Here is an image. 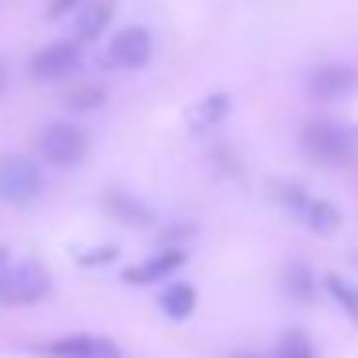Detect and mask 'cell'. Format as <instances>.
<instances>
[{
  "instance_id": "cell-1",
  "label": "cell",
  "mask_w": 358,
  "mask_h": 358,
  "mask_svg": "<svg viewBox=\"0 0 358 358\" xmlns=\"http://www.w3.org/2000/svg\"><path fill=\"white\" fill-rule=\"evenodd\" d=\"M50 289V273L39 262H4L0 266V301L4 304H35Z\"/></svg>"
},
{
  "instance_id": "cell-2",
  "label": "cell",
  "mask_w": 358,
  "mask_h": 358,
  "mask_svg": "<svg viewBox=\"0 0 358 358\" xmlns=\"http://www.w3.org/2000/svg\"><path fill=\"white\" fill-rule=\"evenodd\" d=\"M43 193V170L31 158L0 155V201L8 204H31Z\"/></svg>"
},
{
  "instance_id": "cell-3",
  "label": "cell",
  "mask_w": 358,
  "mask_h": 358,
  "mask_svg": "<svg viewBox=\"0 0 358 358\" xmlns=\"http://www.w3.org/2000/svg\"><path fill=\"white\" fill-rule=\"evenodd\" d=\"M39 155L47 158L58 170H70V166H81L89 155V135L73 124H47L39 135Z\"/></svg>"
},
{
  "instance_id": "cell-4",
  "label": "cell",
  "mask_w": 358,
  "mask_h": 358,
  "mask_svg": "<svg viewBox=\"0 0 358 358\" xmlns=\"http://www.w3.org/2000/svg\"><path fill=\"white\" fill-rule=\"evenodd\" d=\"M301 150L308 158H316L320 166H347L355 147H350V135L335 124H308L301 127Z\"/></svg>"
},
{
  "instance_id": "cell-5",
  "label": "cell",
  "mask_w": 358,
  "mask_h": 358,
  "mask_svg": "<svg viewBox=\"0 0 358 358\" xmlns=\"http://www.w3.org/2000/svg\"><path fill=\"white\" fill-rule=\"evenodd\" d=\"M278 196H281V204H285V208H293L296 216L304 220V227H308V231H316V235L339 231V220L343 216H339V208H335V204L308 196L301 185H278Z\"/></svg>"
},
{
  "instance_id": "cell-6",
  "label": "cell",
  "mask_w": 358,
  "mask_h": 358,
  "mask_svg": "<svg viewBox=\"0 0 358 358\" xmlns=\"http://www.w3.org/2000/svg\"><path fill=\"white\" fill-rule=\"evenodd\" d=\"M78 66H81V43L66 39V43H50L39 55H31L27 70H31L35 81H58V78H70Z\"/></svg>"
},
{
  "instance_id": "cell-7",
  "label": "cell",
  "mask_w": 358,
  "mask_h": 358,
  "mask_svg": "<svg viewBox=\"0 0 358 358\" xmlns=\"http://www.w3.org/2000/svg\"><path fill=\"white\" fill-rule=\"evenodd\" d=\"M150 50H155V43H150L147 27H124L108 43V66H116V70H139V66L150 62Z\"/></svg>"
},
{
  "instance_id": "cell-8",
  "label": "cell",
  "mask_w": 358,
  "mask_h": 358,
  "mask_svg": "<svg viewBox=\"0 0 358 358\" xmlns=\"http://www.w3.org/2000/svg\"><path fill=\"white\" fill-rule=\"evenodd\" d=\"M50 358H120V347L101 335H66L47 347Z\"/></svg>"
},
{
  "instance_id": "cell-9",
  "label": "cell",
  "mask_w": 358,
  "mask_h": 358,
  "mask_svg": "<svg viewBox=\"0 0 358 358\" xmlns=\"http://www.w3.org/2000/svg\"><path fill=\"white\" fill-rule=\"evenodd\" d=\"M181 266H185V250H162V255L124 270V281L127 285H155V281H166L173 270H181Z\"/></svg>"
},
{
  "instance_id": "cell-10",
  "label": "cell",
  "mask_w": 358,
  "mask_h": 358,
  "mask_svg": "<svg viewBox=\"0 0 358 358\" xmlns=\"http://www.w3.org/2000/svg\"><path fill=\"white\" fill-rule=\"evenodd\" d=\"M355 70L350 66H316L308 73V93L320 96V101H335V96L350 93L355 89Z\"/></svg>"
},
{
  "instance_id": "cell-11",
  "label": "cell",
  "mask_w": 358,
  "mask_h": 358,
  "mask_svg": "<svg viewBox=\"0 0 358 358\" xmlns=\"http://www.w3.org/2000/svg\"><path fill=\"white\" fill-rule=\"evenodd\" d=\"M193 308H196V289L193 285H185V281H173V285H166V293H162V312L170 320H185V316H193Z\"/></svg>"
},
{
  "instance_id": "cell-12",
  "label": "cell",
  "mask_w": 358,
  "mask_h": 358,
  "mask_svg": "<svg viewBox=\"0 0 358 358\" xmlns=\"http://www.w3.org/2000/svg\"><path fill=\"white\" fill-rule=\"evenodd\" d=\"M112 0H101V4H93V8H85V16L78 20V43H93L104 35V27L112 24Z\"/></svg>"
},
{
  "instance_id": "cell-13",
  "label": "cell",
  "mask_w": 358,
  "mask_h": 358,
  "mask_svg": "<svg viewBox=\"0 0 358 358\" xmlns=\"http://www.w3.org/2000/svg\"><path fill=\"white\" fill-rule=\"evenodd\" d=\"M327 293L335 296V304H339L343 312H347L350 320L358 324V285H350L347 278H339V273H331V278H324Z\"/></svg>"
},
{
  "instance_id": "cell-14",
  "label": "cell",
  "mask_w": 358,
  "mask_h": 358,
  "mask_svg": "<svg viewBox=\"0 0 358 358\" xmlns=\"http://www.w3.org/2000/svg\"><path fill=\"white\" fill-rule=\"evenodd\" d=\"M104 85H96V81H89V85H78V89H70V96H66V108H73V112H93V108H101L104 104Z\"/></svg>"
},
{
  "instance_id": "cell-15",
  "label": "cell",
  "mask_w": 358,
  "mask_h": 358,
  "mask_svg": "<svg viewBox=\"0 0 358 358\" xmlns=\"http://www.w3.org/2000/svg\"><path fill=\"white\" fill-rule=\"evenodd\" d=\"M285 289H289V296H296V301H312V296H316V285H312L308 266H301V262L289 266L285 270Z\"/></svg>"
},
{
  "instance_id": "cell-16",
  "label": "cell",
  "mask_w": 358,
  "mask_h": 358,
  "mask_svg": "<svg viewBox=\"0 0 358 358\" xmlns=\"http://www.w3.org/2000/svg\"><path fill=\"white\" fill-rule=\"evenodd\" d=\"M278 358H312V343H308V335L304 331H285L281 335V343H278Z\"/></svg>"
},
{
  "instance_id": "cell-17",
  "label": "cell",
  "mask_w": 358,
  "mask_h": 358,
  "mask_svg": "<svg viewBox=\"0 0 358 358\" xmlns=\"http://www.w3.org/2000/svg\"><path fill=\"white\" fill-rule=\"evenodd\" d=\"M224 116H227V96L216 93V96H208V101H204L201 108L193 112V124H196V127H208V124H220Z\"/></svg>"
},
{
  "instance_id": "cell-18",
  "label": "cell",
  "mask_w": 358,
  "mask_h": 358,
  "mask_svg": "<svg viewBox=\"0 0 358 358\" xmlns=\"http://www.w3.org/2000/svg\"><path fill=\"white\" fill-rule=\"evenodd\" d=\"M108 204L120 212V216H127V220H147V216H150V212L143 208V204H131L124 193H112V196H108Z\"/></svg>"
},
{
  "instance_id": "cell-19",
  "label": "cell",
  "mask_w": 358,
  "mask_h": 358,
  "mask_svg": "<svg viewBox=\"0 0 358 358\" xmlns=\"http://www.w3.org/2000/svg\"><path fill=\"white\" fill-rule=\"evenodd\" d=\"M116 258V247H101L93 255H81V266H101V262H112Z\"/></svg>"
},
{
  "instance_id": "cell-20",
  "label": "cell",
  "mask_w": 358,
  "mask_h": 358,
  "mask_svg": "<svg viewBox=\"0 0 358 358\" xmlns=\"http://www.w3.org/2000/svg\"><path fill=\"white\" fill-rule=\"evenodd\" d=\"M78 4H81V0H55V4H50V16H66V12H73V8H78Z\"/></svg>"
},
{
  "instance_id": "cell-21",
  "label": "cell",
  "mask_w": 358,
  "mask_h": 358,
  "mask_svg": "<svg viewBox=\"0 0 358 358\" xmlns=\"http://www.w3.org/2000/svg\"><path fill=\"white\" fill-rule=\"evenodd\" d=\"M0 93H4V66H0Z\"/></svg>"
},
{
  "instance_id": "cell-22",
  "label": "cell",
  "mask_w": 358,
  "mask_h": 358,
  "mask_svg": "<svg viewBox=\"0 0 358 358\" xmlns=\"http://www.w3.org/2000/svg\"><path fill=\"white\" fill-rule=\"evenodd\" d=\"M0 266H4V250H0Z\"/></svg>"
},
{
  "instance_id": "cell-23",
  "label": "cell",
  "mask_w": 358,
  "mask_h": 358,
  "mask_svg": "<svg viewBox=\"0 0 358 358\" xmlns=\"http://www.w3.org/2000/svg\"><path fill=\"white\" fill-rule=\"evenodd\" d=\"M239 358H255V355H239Z\"/></svg>"
}]
</instances>
